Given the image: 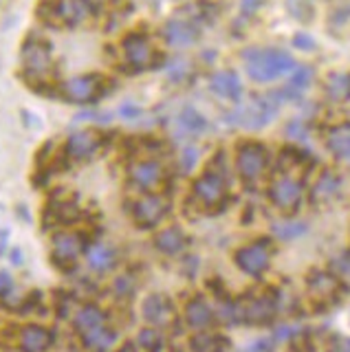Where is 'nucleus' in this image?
I'll use <instances>...</instances> for the list:
<instances>
[{
	"label": "nucleus",
	"instance_id": "obj_1",
	"mask_svg": "<svg viewBox=\"0 0 350 352\" xmlns=\"http://www.w3.org/2000/svg\"><path fill=\"white\" fill-rule=\"evenodd\" d=\"M243 62H245V71L254 82L267 84L278 80L282 75H289L295 71V60L293 55L282 51V49H245L243 51Z\"/></svg>",
	"mask_w": 350,
	"mask_h": 352
},
{
	"label": "nucleus",
	"instance_id": "obj_2",
	"mask_svg": "<svg viewBox=\"0 0 350 352\" xmlns=\"http://www.w3.org/2000/svg\"><path fill=\"white\" fill-rule=\"evenodd\" d=\"M38 14L53 27H78L89 18L91 9L86 7L84 0H45Z\"/></svg>",
	"mask_w": 350,
	"mask_h": 352
},
{
	"label": "nucleus",
	"instance_id": "obj_3",
	"mask_svg": "<svg viewBox=\"0 0 350 352\" xmlns=\"http://www.w3.org/2000/svg\"><path fill=\"white\" fill-rule=\"evenodd\" d=\"M278 115V102L273 95H265V97H254L249 104L240 106L232 121L243 128L249 130H258V128H265L269 126L273 119Z\"/></svg>",
	"mask_w": 350,
	"mask_h": 352
},
{
	"label": "nucleus",
	"instance_id": "obj_4",
	"mask_svg": "<svg viewBox=\"0 0 350 352\" xmlns=\"http://www.w3.org/2000/svg\"><path fill=\"white\" fill-rule=\"evenodd\" d=\"M23 71L29 80L42 82L47 80L49 73L53 71V58H51V47L40 38H29L23 47Z\"/></svg>",
	"mask_w": 350,
	"mask_h": 352
},
{
	"label": "nucleus",
	"instance_id": "obj_5",
	"mask_svg": "<svg viewBox=\"0 0 350 352\" xmlns=\"http://www.w3.org/2000/svg\"><path fill=\"white\" fill-rule=\"evenodd\" d=\"M276 315V300L269 295H251L243 302L234 304V317L236 322H245L251 326H262Z\"/></svg>",
	"mask_w": 350,
	"mask_h": 352
},
{
	"label": "nucleus",
	"instance_id": "obj_6",
	"mask_svg": "<svg viewBox=\"0 0 350 352\" xmlns=\"http://www.w3.org/2000/svg\"><path fill=\"white\" fill-rule=\"evenodd\" d=\"M106 82L100 75H78L62 84V95L75 104H91L104 95Z\"/></svg>",
	"mask_w": 350,
	"mask_h": 352
},
{
	"label": "nucleus",
	"instance_id": "obj_7",
	"mask_svg": "<svg viewBox=\"0 0 350 352\" xmlns=\"http://www.w3.org/2000/svg\"><path fill=\"white\" fill-rule=\"evenodd\" d=\"M267 168V150L260 143H243L236 152V170L240 179L247 183H254L260 179Z\"/></svg>",
	"mask_w": 350,
	"mask_h": 352
},
{
	"label": "nucleus",
	"instance_id": "obj_8",
	"mask_svg": "<svg viewBox=\"0 0 350 352\" xmlns=\"http://www.w3.org/2000/svg\"><path fill=\"white\" fill-rule=\"evenodd\" d=\"M271 262V245L269 240H256L251 242V245L243 247L236 251V264L240 271H245L247 275H262L267 271Z\"/></svg>",
	"mask_w": 350,
	"mask_h": 352
},
{
	"label": "nucleus",
	"instance_id": "obj_9",
	"mask_svg": "<svg viewBox=\"0 0 350 352\" xmlns=\"http://www.w3.org/2000/svg\"><path fill=\"white\" fill-rule=\"evenodd\" d=\"M86 245H84V238L80 234H73V231H62V234L53 236V251H51V258L53 262L58 264L60 269H73L78 258L84 253Z\"/></svg>",
	"mask_w": 350,
	"mask_h": 352
},
{
	"label": "nucleus",
	"instance_id": "obj_10",
	"mask_svg": "<svg viewBox=\"0 0 350 352\" xmlns=\"http://www.w3.org/2000/svg\"><path fill=\"white\" fill-rule=\"evenodd\" d=\"M170 212V203L166 201L163 196L157 194H146L141 196L139 201L133 207V216H135V223L141 229H152L157 227L166 214Z\"/></svg>",
	"mask_w": 350,
	"mask_h": 352
},
{
	"label": "nucleus",
	"instance_id": "obj_11",
	"mask_svg": "<svg viewBox=\"0 0 350 352\" xmlns=\"http://www.w3.org/2000/svg\"><path fill=\"white\" fill-rule=\"evenodd\" d=\"M124 58L130 69L144 71L155 64L157 53H155V47H152V42L144 33H130L124 40Z\"/></svg>",
	"mask_w": 350,
	"mask_h": 352
},
{
	"label": "nucleus",
	"instance_id": "obj_12",
	"mask_svg": "<svg viewBox=\"0 0 350 352\" xmlns=\"http://www.w3.org/2000/svg\"><path fill=\"white\" fill-rule=\"evenodd\" d=\"M269 198L278 209L291 214L302 203V185L295 179H291V176H280V179H276L271 183Z\"/></svg>",
	"mask_w": 350,
	"mask_h": 352
},
{
	"label": "nucleus",
	"instance_id": "obj_13",
	"mask_svg": "<svg viewBox=\"0 0 350 352\" xmlns=\"http://www.w3.org/2000/svg\"><path fill=\"white\" fill-rule=\"evenodd\" d=\"M194 196L205 207H216L225 201V179L223 174L210 168L205 174H201L194 183Z\"/></svg>",
	"mask_w": 350,
	"mask_h": 352
},
{
	"label": "nucleus",
	"instance_id": "obj_14",
	"mask_svg": "<svg viewBox=\"0 0 350 352\" xmlns=\"http://www.w3.org/2000/svg\"><path fill=\"white\" fill-rule=\"evenodd\" d=\"M104 146V137L95 130H80L73 132L67 141V154L73 161H86L93 159Z\"/></svg>",
	"mask_w": 350,
	"mask_h": 352
},
{
	"label": "nucleus",
	"instance_id": "obj_15",
	"mask_svg": "<svg viewBox=\"0 0 350 352\" xmlns=\"http://www.w3.org/2000/svg\"><path fill=\"white\" fill-rule=\"evenodd\" d=\"M141 313H144V319L152 326H170L174 319V306L166 295L152 293L144 300Z\"/></svg>",
	"mask_w": 350,
	"mask_h": 352
},
{
	"label": "nucleus",
	"instance_id": "obj_16",
	"mask_svg": "<svg viewBox=\"0 0 350 352\" xmlns=\"http://www.w3.org/2000/svg\"><path fill=\"white\" fill-rule=\"evenodd\" d=\"M18 346L23 352H47L53 346V333L45 326L27 324L18 333Z\"/></svg>",
	"mask_w": 350,
	"mask_h": 352
},
{
	"label": "nucleus",
	"instance_id": "obj_17",
	"mask_svg": "<svg viewBox=\"0 0 350 352\" xmlns=\"http://www.w3.org/2000/svg\"><path fill=\"white\" fill-rule=\"evenodd\" d=\"M163 176V168L161 163L157 161H139L135 165H130L128 170V179L135 187L139 190H150V187H155Z\"/></svg>",
	"mask_w": 350,
	"mask_h": 352
},
{
	"label": "nucleus",
	"instance_id": "obj_18",
	"mask_svg": "<svg viewBox=\"0 0 350 352\" xmlns=\"http://www.w3.org/2000/svg\"><path fill=\"white\" fill-rule=\"evenodd\" d=\"M163 36H166L168 44H172V47H190L199 38V29L190 20L174 18L163 27Z\"/></svg>",
	"mask_w": 350,
	"mask_h": 352
},
{
	"label": "nucleus",
	"instance_id": "obj_19",
	"mask_svg": "<svg viewBox=\"0 0 350 352\" xmlns=\"http://www.w3.org/2000/svg\"><path fill=\"white\" fill-rule=\"evenodd\" d=\"M210 88L223 99H232V102H238L243 97V82L234 71H218L212 75L210 80Z\"/></svg>",
	"mask_w": 350,
	"mask_h": 352
},
{
	"label": "nucleus",
	"instance_id": "obj_20",
	"mask_svg": "<svg viewBox=\"0 0 350 352\" xmlns=\"http://www.w3.org/2000/svg\"><path fill=\"white\" fill-rule=\"evenodd\" d=\"M306 284H309V293L317 302H333L339 289L337 278L326 271H313L309 275V280H306Z\"/></svg>",
	"mask_w": 350,
	"mask_h": 352
},
{
	"label": "nucleus",
	"instance_id": "obj_21",
	"mask_svg": "<svg viewBox=\"0 0 350 352\" xmlns=\"http://www.w3.org/2000/svg\"><path fill=\"white\" fill-rule=\"evenodd\" d=\"M155 245L161 253H166V256H179L185 249V245H188V240H185V234L179 227H168L157 234Z\"/></svg>",
	"mask_w": 350,
	"mask_h": 352
},
{
	"label": "nucleus",
	"instance_id": "obj_22",
	"mask_svg": "<svg viewBox=\"0 0 350 352\" xmlns=\"http://www.w3.org/2000/svg\"><path fill=\"white\" fill-rule=\"evenodd\" d=\"M73 326H75V330H78L80 335H86V333H91V330L106 326V317H104V313L100 311V308L89 304V306H82L80 311L75 313Z\"/></svg>",
	"mask_w": 350,
	"mask_h": 352
},
{
	"label": "nucleus",
	"instance_id": "obj_23",
	"mask_svg": "<svg viewBox=\"0 0 350 352\" xmlns=\"http://www.w3.org/2000/svg\"><path fill=\"white\" fill-rule=\"evenodd\" d=\"M86 262L89 267L97 273H104V271H111L117 262V253L113 247L108 245H93L86 251Z\"/></svg>",
	"mask_w": 350,
	"mask_h": 352
},
{
	"label": "nucleus",
	"instance_id": "obj_24",
	"mask_svg": "<svg viewBox=\"0 0 350 352\" xmlns=\"http://www.w3.org/2000/svg\"><path fill=\"white\" fill-rule=\"evenodd\" d=\"M185 319H188V324L196 330H203L207 326H212L214 322V313L210 304H207L203 297H196V300H192L188 304V308H185Z\"/></svg>",
	"mask_w": 350,
	"mask_h": 352
},
{
	"label": "nucleus",
	"instance_id": "obj_25",
	"mask_svg": "<svg viewBox=\"0 0 350 352\" xmlns=\"http://www.w3.org/2000/svg\"><path fill=\"white\" fill-rule=\"evenodd\" d=\"M47 216H51L53 223L58 225H71L80 218V207L75 201H69V198H58V201H51Z\"/></svg>",
	"mask_w": 350,
	"mask_h": 352
},
{
	"label": "nucleus",
	"instance_id": "obj_26",
	"mask_svg": "<svg viewBox=\"0 0 350 352\" xmlns=\"http://www.w3.org/2000/svg\"><path fill=\"white\" fill-rule=\"evenodd\" d=\"M326 95L331 102H348L350 99V73H333L326 80Z\"/></svg>",
	"mask_w": 350,
	"mask_h": 352
},
{
	"label": "nucleus",
	"instance_id": "obj_27",
	"mask_svg": "<svg viewBox=\"0 0 350 352\" xmlns=\"http://www.w3.org/2000/svg\"><path fill=\"white\" fill-rule=\"evenodd\" d=\"M177 124L181 128L183 135H201V132L207 130V119L199 113V110H194V108H183L181 113H179V119H177Z\"/></svg>",
	"mask_w": 350,
	"mask_h": 352
},
{
	"label": "nucleus",
	"instance_id": "obj_28",
	"mask_svg": "<svg viewBox=\"0 0 350 352\" xmlns=\"http://www.w3.org/2000/svg\"><path fill=\"white\" fill-rule=\"evenodd\" d=\"M190 346L194 352H225L229 348V341L223 335L203 333V335H196Z\"/></svg>",
	"mask_w": 350,
	"mask_h": 352
},
{
	"label": "nucleus",
	"instance_id": "obj_29",
	"mask_svg": "<svg viewBox=\"0 0 350 352\" xmlns=\"http://www.w3.org/2000/svg\"><path fill=\"white\" fill-rule=\"evenodd\" d=\"M328 143V150L337 157H350V126L344 124V126H337L331 135L326 139Z\"/></svg>",
	"mask_w": 350,
	"mask_h": 352
},
{
	"label": "nucleus",
	"instance_id": "obj_30",
	"mask_svg": "<svg viewBox=\"0 0 350 352\" xmlns=\"http://www.w3.org/2000/svg\"><path fill=\"white\" fill-rule=\"evenodd\" d=\"M82 339H84V346L95 348V350H106L117 341V335H115V330L102 326V328L91 330V333L82 335Z\"/></svg>",
	"mask_w": 350,
	"mask_h": 352
},
{
	"label": "nucleus",
	"instance_id": "obj_31",
	"mask_svg": "<svg viewBox=\"0 0 350 352\" xmlns=\"http://www.w3.org/2000/svg\"><path fill=\"white\" fill-rule=\"evenodd\" d=\"M284 7H287L291 18L302 22V25L311 22L313 16H315V7H313L311 0H284Z\"/></svg>",
	"mask_w": 350,
	"mask_h": 352
},
{
	"label": "nucleus",
	"instance_id": "obj_32",
	"mask_svg": "<svg viewBox=\"0 0 350 352\" xmlns=\"http://www.w3.org/2000/svg\"><path fill=\"white\" fill-rule=\"evenodd\" d=\"M273 234L282 240H295L306 234V225L304 223H298V220H284V223H276L273 225Z\"/></svg>",
	"mask_w": 350,
	"mask_h": 352
},
{
	"label": "nucleus",
	"instance_id": "obj_33",
	"mask_svg": "<svg viewBox=\"0 0 350 352\" xmlns=\"http://www.w3.org/2000/svg\"><path fill=\"white\" fill-rule=\"evenodd\" d=\"M311 82H313V69H309V66H295L293 77L289 82V91L302 95L311 86Z\"/></svg>",
	"mask_w": 350,
	"mask_h": 352
},
{
	"label": "nucleus",
	"instance_id": "obj_34",
	"mask_svg": "<svg viewBox=\"0 0 350 352\" xmlns=\"http://www.w3.org/2000/svg\"><path fill=\"white\" fill-rule=\"evenodd\" d=\"M137 344L144 352H159L163 348V337L157 333L155 328H146V330H141V333H139Z\"/></svg>",
	"mask_w": 350,
	"mask_h": 352
},
{
	"label": "nucleus",
	"instance_id": "obj_35",
	"mask_svg": "<svg viewBox=\"0 0 350 352\" xmlns=\"http://www.w3.org/2000/svg\"><path fill=\"white\" fill-rule=\"evenodd\" d=\"M337 187H339V179H337V176H333L331 172H326L324 179L320 181V185H317L315 194L317 196H328V194H333Z\"/></svg>",
	"mask_w": 350,
	"mask_h": 352
},
{
	"label": "nucleus",
	"instance_id": "obj_36",
	"mask_svg": "<svg viewBox=\"0 0 350 352\" xmlns=\"http://www.w3.org/2000/svg\"><path fill=\"white\" fill-rule=\"evenodd\" d=\"M12 291H14L12 275H9V271H0V297H7Z\"/></svg>",
	"mask_w": 350,
	"mask_h": 352
},
{
	"label": "nucleus",
	"instance_id": "obj_37",
	"mask_svg": "<svg viewBox=\"0 0 350 352\" xmlns=\"http://www.w3.org/2000/svg\"><path fill=\"white\" fill-rule=\"evenodd\" d=\"M328 352H350V337H335L328 344Z\"/></svg>",
	"mask_w": 350,
	"mask_h": 352
},
{
	"label": "nucleus",
	"instance_id": "obj_38",
	"mask_svg": "<svg viewBox=\"0 0 350 352\" xmlns=\"http://www.w3.org/2000/svg\"><path fill=\"white\" fill-rule=\"evenodd\" d=\"M293 44L298 49H304V51H313L315 49V42L311 36H306V33H298V36L293 38Z\"/></svg>",
	"mask_w": 350,
	"mask_h": 352
},
{
	"label": "nucleus",
	"instance_id": "obj_39",
	"mask_svg": "<svg viewBox=\"0 0 350 352\" xmlns=\"http://www.w3.org/2000/svg\"><path fill=\"white\" fill-rule=\"evenodd\" d=\"M335 269L342 275H348L350 278V253H344V256H339L335 260Z\"/></svg>",
	"mask_w": 350,
	"mask_h": 352
},
{
	"label": "nucleus",
	"instance_id": "obj_40",
	"mask_svg": "<svg viewBox=\"0 0 350 352\" xmlns=\"http://www.w3.org/2000/svg\"><path fill=\"white\" fill-rule=\"evenodd\" d=\"M196 157H199V154H196L192 148H185V150H183V161H181V163H183V170H185V172H190V170H192V165L196 163Z\"/></svg>",
	"mask_w": 350,
	"mask_h": 352
},
{
	"label": "nucleus",
	"instance_id": "obj_41",
	"mask_svg": "<svg viewBox=\"0 0 350 352\" xmlns=\"http://www.w3.org/2000/svg\"><path fill=\"white\" fill-rule=\"evenodd\" d=\"M262 0H240V11H243V16H251L254 11L260 7Z\"/></svg>",
	"mask_w": 350,
	"mask_h": 352
},
{
	"label": "nucleus",
	"instance_id": "obj_42",
	"mask_svg": "<svg viewBox=\"0 0 350 352\" xmlns=\"http://www.w3.org/2000/svg\"><path fill=\"white\" fill-rule=\"evenodd\" d=\"M84 3L91 9V14H95V11H102L108 5V0H84Z\"/></svg>",
	"mask_w": 350,
	"mask_h": 352
},
{
	"label": "nucleus",
	"instance_id": "obj_43",
	"mask_svg": "<svg viewBox=\"0 0 350 352\" xmlns=\"http://www.w3.org/2000/svg\"><path fill=\"white\" fill-rule=\"evenodd\" d=\"M12 260H14V262H23V256H20V251H18V249H14V256H12Z\"/></svg>",
	"mask_w": 350,
	"mask_h": 352
},
{
	"label": "nucleus",
	"instance_id": "obj_44",
	"mask_svg": "<svg viewBox=\"0 0 350 352\" xmlns=\"http://www.w3.org/2000/svg\"><path fill=\"white\" fill-rule=\"evenodd\" d=\"M0 5H3V0H0Z\"/></svg>",
	"mask_w": 350,
	"mask_h": 352
}]
</instances>
